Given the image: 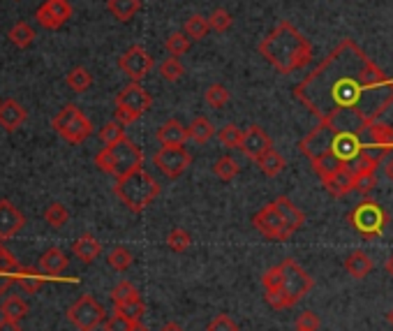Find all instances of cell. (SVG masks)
<instances>
[{"label": "cell", "instance_id": "5", "mask_svg": "<svg viewBox=\"0 0 393 331\" xmlns=\"http://www.w3.org/2000/svg\"><path fill=\"white\" fill-rule=\"evenodd\" d=\"M280 269H282V285H280V292L269 299V306L275 311H285L291 308L294 303H298L303 296L313 289V278L310 274L301 267L296 260H282L280 262Z\"/></svg>", "mask_w": 393, "mask_h": 331}, {"label": "cell", "instance_id": "50", "mask_svg": "<svg viewBox=\"0 0 393 331\" xmlns=\"http://www.w3.org/2000/svg\"><path fill=\"white\" fill-rule=\"evenodd\" d=\"M132 327H135V322L119 315V313H114L111 318L104 320V331H132Z\"/></svg>", "mask_w": 393, "mask_h": 331}, {"label": "cell", "instance_id": "10", "mask_svg": "<svg viewBox=\"0 0 393 331\" xmlns=\"http://www.w3.org/2000/svg\"><path fill=\"white\" fill-rule=\"evenodd\" d=\"M153 162L167 179H179L192 164V155L188 153L186 146H162L153 155Z\"/></svg>", "mask_w": 393, "mask_h": 331}, {"label": "cell", "instance_id": "60", "mask_svg": "<svg viewBox=\"0 0 393 331\" xmlns=\"http://www.w3.org/2000/svg\"><path fill=\"white\" fill-rule=\"evenodd\" d=\"M296 331H301V329H296Z\"/></svg>", "mask_w": 393, "mask_h": 331}, {"label": "cell", "instance_id": "41", "mask_svg": "<svg viewBox=\"0 0 393 331\" xmlns=\"http://www.w3.org/2000/svg\"><path fill=\"white\" fill-rule=\"evenodd\" d=\"M97 135H99V142H102L104 146H111L116 142H121V139H125V126L119 121H109L99 128Z\"/></svg>", "mask_w": 393, "mask_h": 331}, {"label": "cell", "instance_id": "12", "mask_svg": "<svg viewBox=\"0 0 393 331\" xmlns=\"http://www.w3.org/2000/svg\"><path fill=\"white\" fill-rule=\"evenodd\" d=\"M336 130H338L336 123H317V126L298 142L301 153L313 160V158H317V155L331 151V142H333Z\"/></svg>", "mask_w": 393, "mask_h": 331}, {"label": "cell", "instance_id": "40", "mask_svg": "<svg viewBox=\"0 0 393 331\" xmlns=\"http://www.w3.org/2000/svg\"><path fill=\"white\" fill-rule=\"evenodd\" d=\"M217 139H220L222 146L227 148H241V142H243V130H241L236 123H227L217 130Z\"/></svg>", "mask_w": 393, "mask_h": 331}, {"label": "cell", "instance_id": "19", "mask_svg": "<svg viewBox=\"0 0 393 331\" xmlns=\"http://www.w3.org/2000/svg\"><path fill=\"white\" fill-rule=\"evenodd\" d=\"M157 142L162 146H186V139H188V128L183 126L179 119H169L164 121L160 128L155 132Z\"/></svg>", "mask_w": 393, "mask_h": 331}, {"label": "cell", "instance_id": "51", "mask_svg": "<svg viewBox=\"0 0 393 331\" xmlns=\"http://www.w3.org/2000/svg\"><path fill=\"white\" fill-rule=\"evenodd\" d=\"M320 325H322V322H320V318H317L313 311H303L296 318V329H301V331H317V329H320Z\"/></svg>", "mask_w": 393, "mask_h": 331}, {"label": "cell", "instance_id": "46", "mask_svg": "<svg viewBox=\"0 0 393 331\" xmlns=\"http://www.w3.org/2000/svg\"><path fill=\"white\" fill-rule=\"evenodd\" d=\"M204 100H206L208 107H213V109H222V107L229 102V90L224 88L222 84H213V86L206 88Z\"/></svg>", "mask_w": 393, "mask_h": 331}, {"label": "cell", "instance_id": "58", "mask_svg": "<svg viewBox=\"0 0 393 331\" xmlns=\"http://www.w3.org/2000/svg\"><path fill=\"white\" fill-rule=\"evenodd\" d=\"M387 322H389V325L393 327V311H389V315H387Z\"/></svg>", "mask_w": 393, "mask_h": 331}, {"label": "cell", "instance_id": "36", "mask_svg": "<svg viewBox=\"0 0 393 331\" xmlns=\"http://www.w3.org/2000/svg\"><path fill=\"white\" fill-rule=\"evenodd\" d=\"M393 151L389 146H382V144H375V142H363V148H361V158L365 162H370L373 167H380V164L387 160V155Z\"/></svg>", "mask_w": 393, "mask_h": 331}, {"label": "cell", "instance_id": "52", "mask_svg": "<svg viewBox=\"0 0 393 331\" xmlns=\"http://www.w3.org/2000/svg\"><path fill=\"white\" fill-rule=\"evenodd\" d=\"M206 331H238V327L229 315H224L222 313V315H215L211 320V325L206 327Z\"/></svg>", "mask_w": 393, "mask_h": 331}, {"label": "cell", "instance_id": "45", "mask_svg": "<svg viewBox=\"0 0 393 331\" xmlns=\"http://www.w3.org/2000/svg\"><path fill=\"white\" fill-rule=\"evenodd\" d=\"M111 301H114V306L116 303H125V301H132V299H141V294H139V289L130 283V280H121L119 285H116L114 289H111Z\"/></svg>", "mask_w": 393, "mask_h": 331}, {"label": "cell", "instance_id": "23", "mask_svg": "<svg viewBox=\"0 0 393 331\" xmlns=\"http://www.w3.org/2000/svg\"><path fill=\"white\" fill-rule=\"evenodd\" d=\"M273 204L278 206V211L282 213V218L287 220V225L294 229V231H298L301 227L306 225V213L298 209V206L289 200L287 195H280V197H275L273 200Z\"/></svg>", "mask_w": 393, "mask_h": 331}, {"label": "cell", "instance_id": "7", "mask_svg": "<svg viewBox=\"0 0 393 331\" xmlns=\"http://www.w3.org/2000/svg\"><path fill=\"white\" fill-rule=\"evenodd\" d=\"M52 128L58 132V137H63L68 144L79 146L93 135V123L86 119L77 104H65L52 119Z\"/></svg>", "mask_w": 393, "mask_h": 331}, {"label": "cell", "instance_id": "32", "mask_svg": "<svg viewBox=\"0 0 393 331\" xmlns=\"http://www.w3.org/2000/svg\"><path fill=\"white\" fill-rule=\"evenodd\" d=\"M65 81H68V86L74 90V93H83V90H88L90 86H93V74H90L86 68H81V65H77V68H72L68 72Z\"/></svg>", "mask_w": 393, "mask_h": 331}, {"label": "cell", "instance_id": "48", "mask_svg": "<svg viewBox=\"0 0 393 331\" xmlns=\"http://www.w3.org/2000/svg\"><path fill=\"white\" fill-rule=\"evenodd\" d=\"M208 23H211V30L215 32H227L234 26V16L229 10H224V7H217V10H213L211 16H208Z\"/></svg>", "mask_w": 393, "mask_h": 331}, {"label": "cell", "instance_id": "3", "mask_svg": "<svg viewBox=\"0 0 393 331\" xmlns=\"http://www.w3.org/2000/svg\"><path fill=\"white\" fill-rule=\"evenodd\" d=\"M114 193L132 213H141L157 200V195H160V183L150 176V171L139 167L132 174H128V176L116 179Z\"/></svg>", "mask_w": 393, "mask_h": 331}, {"label": "cell", "instance_id": "18", "mask_svg": "<svg viewBox=\"0 0 393 331\" xmlns=\"http://www.w3.org/2000/svg\"><path fill=\"white\" fill-rule=\"evenodd\" d=\"M26 119H28V112L23 109L21 102L10 97V100H3V104H0V126L7 132H16L26 123Z\"/></svg>", "mask_w": 393, "mask_h": 331}, {"label": "cell", "instance_id": "33", "mask_svg": "<svg viewBox=\"0 0 393 331\" xmlns=\"http://www.w3.org/2000/svg\"><path fill=\"white\" fill-rule=\"evenodd\" d=\"M132 262H135V258H132V253H130L125 246H116V248H111V251H109V255H107V264H109V267H111L114 271H121V274L132 267Z\"/></svg>", "mask_w": 393, "mask_h": 331}, {"label": "cell", "instance_id": "53", "mask_svg": "<svg viewBox=\"0 0 393 331\" xmlns=\"http://www.w3.org/2000/svg\"><path fill=\"white\" fill-rule=\"evenodd\" d=\"M0 331H21L19 322L12 320V318H3L0 320Z\"/></svg>", "mask_w": 393, "mask_h": 331}, {"label": "cell", "instance_id": "1", "mask_svg": "<svg viewBox=\"0 0 393 331\" xmlns=\"http://www.w3.org/2000/svg\"><path fill=\"white\" fill-rule=\"evenodd\" d=\"M294 97L320 123L347 116L358 123L380 121L393 104V79L358 47L345 37L333 52L294 86Z\"/></svg>", "mask_w": 393, "mask_h": 331}, {"label": "cell", "instance_id": "34", "mask_svg": "<svg viewBox=\"0 0 393 331\" xmlns=\"http://www.w3.org/2000/svg\"><path fill=\"white\" fill-rule=\"evenodd\" d=\"M213 171H215V176L224 181V183H229V181H234L238 176V162L231 158V155H222V158H217L215 164H213Z\"/></svg>", "mask_w": 393, "mask_h": 331}, {"label": "cell", "instance_id": "57", "mask_svg": "<svg viewBox=\"0 0 393 331\" xmlns=\"http://www.w3.org/2000/svg\"><path fill=\"white\" fill-rule=\"evenodd\" d=\"M132 331H148L144 325H141V322H135V327H132Z\"/></svg>", "mask_w": 393, "mask_h": 331}, {"label": "cell", "instance_id": "20", "mask_svg": "<svg viewBox=\"0 0 393 331\" xmlns=\"http://www.w3.org/2000/svg\"><path fill=\"white\" fill-rule=\"evenodd\" d=\"M322 186L326 188V193L333 197H345L354 190V171L345 164V167H340L329 181H324Z\"/></svg>", "mask_w": 393, "mask_h": 331}, {"label": "cell", "instance_id": "44", "mask_svg": "<svg viewBox=\"0 0 393 331\" xmlns=\"http://www.w3.org/2000/svg\"><path fill=\"white\" fill-rule=\"evenodd\" d=\"M114 313L128 318L130 322H141V318H144V313H146V306L141 299H132V301H125V303H116Z\"/></svg>", "mask_w": 393, "mask_h": 331}, {"label": "cell", "instance_id": "8", "mask_svg": "<svg viewBox=\"0 0 393 331\" xmlns=\"http://www.w3.org/2000/svg\"><path fill=\"white\" fill-rule=\"evenodd\" d=\"M104 308L93 294H83L77 301L70 306L68 320L72 322L79 331H95L104 322Z\"/></svg>", "mask_w": 393, "mask_h": 331}, {"label": "cell", "instance_id": "26", "mask_svg": "<svg viewBox=\"0 0 393 331\" xmlns=\"http://www.w3.org/2000/svg\"><path fill=\"white\" fill-rule=\"evenodd\" d=\"M213 137H217V130L211 121L206 119V116H197L195 121L188 126V139L197 144H208Z\"/></svg>", "mask_w": 393, "mask_h": 331}, {"label": "cell", "instance_id": "25", "mask_svg": "<svg viewBox=\"0 0 393 331\" xmlns=\"http://www.w3.org/2000/svg\"><path fill=\"white\" fill-rule=\"evenodd\" d=\"M345 271H347V274L352 276V278H356V280L365 278V276L373 271V260H370V255H368L365 251H354V253H349L347 260H345Z\"/></svg>", "mask_w": 393, "mask_h": 331}, {"label": "cell", "instance_id": "56", "mask_svg": "<svg viewBox=\"0 0 393 331\" xmlns=\"http://www.w3.org/2000/svg\"><path fill=\"white\" fill-rule=\"evenodd\" d=\"M384 269H387V274L393 278V253L387 258V262H384Z\"/></svg>", "mask_w": 393, "mask_h": 331}, {"label": "cell", "instance_id": "13", "mask_svg": "<svg viewBox=\"0 0 393 331\" xmlns=\"http://www.w3.org/2000/svg\"><path fill=\"white\" fill-rule=\"evenodd\" d=\"M70 16H72V5L68 0H44L35 12L37 23L47 30L63 28L70 21Z\"/></svg>", "mask_w": 393, "mask_h": 331}, {"label": "cell", "instance_id": "30", "mask_svg": "<svg viewBox=\"0 0 393 331\" xmlns=\"http://www.w3.org/2000/svg\"><path fill=\"white\" fill-rule=\"evenodd\" d=\"M107 10L121 23L130 21L141 10V0H107Z\"/></svg>", "mask_w": 393, "mask_h": 331}, {"label": "cell", "instance_id": "22", "mask_svg": "<svg viewBox=\"0 0 393 331\" xmlns=\"http://www.w3.org/2000/svg\"><path fill=\"white\" fill-rule=\"evenodd\" d=\"M72 253H74V258L81 260L83 264H90V262H95L99 258L102 246H99V241L93 234H83L72 243Z\"/></svg>", "mask_w": 393, "mask_h": 331}, {"label": "cell", "instance_id": "11", "mask_svg": "<svg viewBox=\"0 0 393 331\" xmlns=\"http://www.w3.org/2000/svg\"><path fill=\"white\" fill-rule=\"evenodd\" d=\"M153 65H155L153 56H150L141 44H132L128 52L119 58V68L130 81H141L144 77H148Z\"/></svg>", "mask_w": 393, "mask_h": 331}, {"label": "cell", "instance_id": "54", "mask_svg": "<svg viewBox=\"0 0 393 331\" xmlns=\"http://www.w3.org/2000/svg\"><path fill=\"white\" fill-rule=\"evenodd\" d=\"M384 174H387V179L393 183V158H389L387 162H384Z\"/></svg>", "mask_w": 393, "mask_h": 331}, {"label": "cell", "instance_id": "28", "mask_svg": "<svg viewBox=\"0 0 393 331\" xmlns=\"http://www.w3.org/2000/svg\"><path fill=\"white\" fill-rule=\"evenodd\" d=\"M257 167H259V171L264 174V176H278V174L287 167V160L282 158V155L275 151V148H269V151H266L262 158L257 160Z\"/></svg>", "mask_w": 393, "mask_h": 331}, {"label": "cell", "instance_id": "37", "mask_svg": "<svg viewBox=\"0 0 393 331\" xmlns=\"http://www.w3.org/2000/svg\"><path fill=\"white\" fill-rule=\"evenodd\" d=\"M0 313H3V318H12V320H23L28 315V303L21 299V296H7V299L3 301V306H0Z\"/></svg>", "mask_w": 393, "mask_h": 331}, {"label": "cell", "instance_id": "47", "mask_svg": "<svg viewBox=\"0 0 393 331\" xmlns=\"http://www.w3.org/2000/svg\"><path fill=\"white\" fill-rule=\"evenodd\" d=\"M375 186H377V174L375 169H363V171H354V190L361 195L373 193Z\"/></svg>", "mask_w": 393, "mask_h": 331}, {"label": "cell", "instance_id": "38", "mask_svg": "<svg viewBox=\"0 0 393 331\" xmlns=\"http://www.w3.org/2000/svg\"><path fill=\"white\" fill-rule=\"evenodd\" d=\"M44 220H47L54 229H61V227L68 225L70 211L65 209V206H63L61 202H54V204H49L47 209H44Z\"/></svg>", "mask_w": 393, "mask_h": 331}, {"label": "cell", "instance_id": "14", "mask_svg": "<svg viewBox=\"0 0 393 331\" xmlns=\"http://www.w3.org/2000/svg\"><path fill=\"white\" fill-rule=\"evenodd\" d=\"M116 107H119V109H128L137 116H144L150 107H153V95H150L139 81H130V84L116 95Z\"/></svg>", "mask_w": 393, "mask_h": 331}, {"label": "cell", "instance_id": "43", "mask_svg": "<svg viewBox=\"0 0 393 331\" xmlns=\"http://www.w3.org/2000/svg\"><path fill=\"white\" fill-rule=\"evenodd\" d=\"M190 47H192V40L186 35V32H171V35L164 40V49L169 52V56H176V58L188 54Z\"/></svg>", "mask_w": 393, "mask_h": 331}, {"label": "cell", "instance_id": "49", "mask_svg": "<svg viewBox=\"0 0 393 331\" xmlns=\"http://www.w3.org/2000/svg\"><path fill=\"white\" fill-rule=\"evenodd\" d=\"M16 283L21 285L23 292L35 294V292H40V287H42V283H44V278L35 276V274H32V271L19 269V274H16Z\"/></svg>", "mask_w": 393, "mask_h": 331}, {"label": "cell", "instance_id": "55", "mask_svg": "<svg viewBox=\"0 0 393 331\" xmlns=\"http://www.w3.org/2000/svg\"><path fill=\"white\" fill-rule=\"evenodd\" d=\"M160 331H183V327L179 325V322H167V325H162Z\"/></svg>", "mask_w": 393, "mask_h": 331}, {"label": "cell", "instance_id": "24", "mask_svg": "<svg viewBox=\"0 0 393 331\" xmlns=\"http://www.w3.org/2000/svg\"><path fill=\"white\" fill-rule=\"evenodd\" d=\"M310 162H313V171L322 179V183L324 181H329L340 167H345V162H342L333 151H326L322 155H317V158H313Z\"/></svg>", "mask_w": 393, "mask_h": 331}, {"label": "cell", "instance_id": "59", "mask_svg": "<svg viewBox=\"0 0 393 331\" xmlns=\"http://www.w3.org/2000/svg\"><path fill=\"white\" fill-rule=\"evenodd\" d=\"M0 104H3V100H0Z\"/></svg>", "mask_w": 393, "mask_h": 331}, {"label": "cell", "instance_id": "21", "mask_svg": "<svg viewBox=\"0 0 393 331\" xmlns=\"http://www.w3.org/2000/svg\"><path fill=\"white\" fill-rule=\"evenodd\" d=\"M68 255L61 248H49V251L40 258V274L42 276H61L68 269Z\"/></svg>", "mask_w": 393, "mask_h": 331}, {"label": "cell", "instance_id": "6", "mask_svg": "<svg viewBox=\"0 0 393 331\" xmlns=\"http://www.w3.org/2000/svg\"><path fill=\"white\" fill-rule=\"evenodd\" d=\"M349 225H352L363 239H377L391 222L387 209L375 200H361L352 211H349Z\"/></svg>", "mask_w": 393, "mask_h": 331}, {"label": "cell", "instance_id": "29", "mask_svg": "<svg viewBox=\"0 0 393 331\" xmlns=\"http://www.w3.org/2000/svg\"><path fill=\"white\" fill-rule=\"evenodd\" d=\"M208 30H211V23H208V16L204 14H192L183 23V32H186L192 42H202L208 35Z\"/></svg>", "mask_w": 393, "mask_h": 331}, {"label": "cell", "instance_id": "27", "mask_svg": "<svg viewBox=\"0 0 393 331\" xmlns=\"http://www.w3.org/2000/svg\"><path fill=\"white\" fill-rule=\"evenodd\" d=\"M361 132L368 135V142L393 148V126H389V123H382V121L365 123V126L361 128Z\"/></svg>", "mask_w": 393, "mask_h": 331}, {"label": "cell", "instance_id": "39", "mask_svg": "<svg viewBox=\"0 0 393 331\" xmlns=\"http://www.w3.org/2000/svg\"><path fill=\"white\" fill-rule=\"evenodd\" d=\"M190 246H192V236H190V231H186L183 227H174L169 234H167V248H169L171 253H186Z\"/></svg>", "mask_w": 393, "mask_h": 331}, {"label": "cell", "instance_id": "35", "mask_svg": "<svg viewBox=\"0 0 393 331\" xmlns=\"http://www.w3.org/2000/svg\"><path fill=\"white\" fill-rule=\"evenodd\" d=\"M157 70H160V77L164 81H169V84H176V81L183 79V74H186V68H183V63L176 56H167Z\"/></svg>", "mask_w": 393, "mask_h": 331}, {"label": "cell", "instance_id": "17", "mask_svg": "<svg viewBox=\"0 0 393 331\" xmlns=\"http://www.w3.org/2000/svg\"><path fill=\"white\" fill-rule=\"evenodd\" d=\"M26 225L23 213L10 200H0V241H10Z\"/></svg>", "mask_w": 393, "mask_h": 331}, {"label": "cell", "instance_id": "15", "mask_svg": "<svg viewBox=\"0 0 393 331\" xmlns=\"http://www.w3.org/2000/svg\"><path fill=\"white\" fill-rule=\"evenodd\" d=\"M363 148V139L358 130H347V128H338L336 135H333L331 142V151L338 155L342 162L354 160Z\"/></svg>", "mask_w": 393, "mask_h": 331}, {"label": "cell", "instance_id": "9", "mask_svg": "<svg viewBox=\"0 0 393 331\" xmlns=\"http://www.w3.org/2000/svg\"><path fill=\"white\" fill-rule=\"evenodd\" d=\"M253 225L259 234L271 239V241H287V239L294 234V229L287 225V220L282 218V213L278 211V206H275L273 202L266 204L262 211L255 213Z\"/></svg>", "mask_w": 393, "mask_h": 331}, {"label": "cell", "instance_id": "16", "mask_svg": "<svg viewBox=\"0 0 393 331\" xmlns=\"http://www.w3.org/2000/svg\"><path fill=\"white\" fill-rule=\"evenodd\" d=\"M269 148H273L271 137L262 126H250L248 130H243V142H241L238 151H243L250 160L257 162L266 151H269Z\"/></svg>", "mask_w": 393, "mask_h": 331}, {"label": "cell", "instance_id": "4", "mask_svg": "<svg viewBox=\"0 0 393 331\" xmlns=\"http://www.w3.org/2000/svg\"><path fill=\"white\" fill-rule=\"evenodd\" d=\"M95 164L104 174H111L114 179H123L144 164V151L132 139L125 137L111 146H104L95 155Z\"/></svg>", "mask_w": 393, "mask_h": 331}, {"label": "cell", "instance_id": "31", "mask_svg": "<svg viewBox=\"0 0 393 331\" xmlns=\"http://www.w3.org/2000/svg\"><path fill=\"white\" fill-rule=\"evenodd\" d=\"M7 37H10V42L14 47L19 49H28L32 44V40H35V30H32L26 21H19L14 23V26L10 28V32H7Z\"/></svg>", "mask_w": 393, "mask_h": 331}, {"label": "cell", "instance_id": "42", "mask_svg": "<svg viewBox=\"0 0 393 331\" xmlns=\"http://www.w3.org/2000/svg\"><path fill=\"white\" fill-rule=\"evenodd\" d=\"M262 285H264L266 301L273 299V296L280 292V285H282V269H280V264H278V267H271L269 271H266V274L262 276Z\"/></svg>", "mask_w": 393, "mask_h": 331}, {"label": "cell", "instance_id": "2", "mask_svg": "<svg viewBox=\"0 0 393 331\" xmlns=\"http://www.w3.org/2000/svg\"><path fill=\"white\" fill-rule=\"evenodd\" d=\"M257 52L280 74L301 72L315 61L310 40H308L291 21H280L278 26L259 42Z\"/></svg>", "mask_w": 393, "mask_h": 331}]
</instances>
